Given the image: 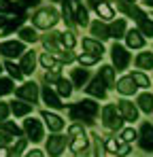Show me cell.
Masks as SVG:
<instances>
[{
  "label": "cell",
  "instance_id": "ac0fdd59",
  "mask_svg": "<svg viewBox=\"0 0 153 157\" xmlns=\"http://www.w3.org/2000/svg\"><path fill=\"white\" fill-rule=\"evenodd\" d=\"M140 147L145 151H153V125L151 123H143V128H140Z\"/></svg>",
  "mask_w": 153,
  "mask_h": 157
},
{
  "label": "cell",
  "instance_id": "52a82bcc",
  "mask_svg": "<svg viewBox=\"0 0 153 157\" xmlns=\"http://www.w3.org/2000/svg\"><path fill=\"white\" fill-rule=\"evenodd\" d=\"M64 149H66V136H62L60 132H53L45 140V151L49 153V157H60Z\"/></svg>",
  "mask_w": 153,
  "mask_h": 157
},
{
  "label": "cell",
  "instance_id": "d590c367",
  "mask_svg": "<svg viewBox=\"0 0 153 157\" xmlns=\"http://www.w3.org/2000/svg\"><path fill=\"white\" fill-rule=\"evenodd\" d=\"M136 66L138 68H145V70H151L153 68V53H138Z\"/></svg>",
  "mask_w": 153,
  "mask_h": 157
},
{
  "label": "cell",
  "instance_id": "60d3db41",
  "mask_svg": "<svg viewBox=\"0 0 153 157\" xmlns=\"http://www.w3.org/2000/svg\"><path fill=\"white\" fill-rule=\"evenodd\" d=\"M62 43H64V47H66V49H73V47L76 45V36L70 32V30H68V32L64 30V32H62Z\"/></svg>",
  "mask_w": 153,
  "mask_h": 157
},
{
  "label": "cell",
  "instance_id": "ba28073f",
  "mask_svg": "<svg viewBox=\"0 0 153 157\" xmlns=\"http://www.w3.org/2000/svg\"><path fill=\"white\" fill-rule=\"evenodd\" d=\"M41 100L49 106L51 110H62V108L66 106V104H62V98H60V94L55 91V87H51L49 83H47L45 87H41Z\"/></svg>",
  "mask_w": 153,
  "mask_h": 157
},
{
  "label": "cell",
  "instance_id": "681fc988",
  "mask_svg": "<svg viewBox=\"0 0 153 157\" xmlns=\"http://www.w3.org/2000/svg\"><path fill=\"white\" fill-rule=\"evenodd\" d=\"M128 153H130V142H124L117 147V155H128Z\"/></svg>",
  "mask_w": 153,
  "mask_h": 157
},
{
  "label": "cell",
  "instance_id": "d4e9b609",
  "mask_svg": "<svg viewBox=\"0 0 153 157\" xmlns=\"http://www.w3.org/2000/svg\"><path fill=\"white\" fill-rule=\"evenodd\" d=\"M26 9L19 6V2H13V0H0V13L4 15H24Z\"/></svg>",
  "mask_w": 153,
  "mask_h": 157
},
{
  "label": "cell",
  "instance_id": "6da1fadb",
  "mask_svg": "<svg viewBox=\"0 0 153 157\" xmlns=\"http://www.w3.org/2000/svg\"><path fill=\"white\" fill-rule=\"evenodd\" d=\"M98 110L100 108H98V104L94 100H81V102L70 106V119L73 121H79V123L92 125L94 119H96V115H98Z\"/></svg>",
  "mask_w": 153,
  "mask_h": 157
},
{
  "label": "cell",
  "instance_id": "e575fe53",
  "mask_svg": "<svg viewBox=\"0 0 153 157\" xmlns=\"http://www.w3.org/2000/svg\"><path fill=\"white\" fill-rule=\"evenodd\" d=\"M136 104H138V108H140L143 113H151V108H153V94H140L138 100H136Z\"/></svg>",
  "mask_w": 153,
  "mask_h": 157
},
{
  "label": "cell",
  "instance_id": "9a60e30c",
  "mask_svg": "<svg viewBox=\"0 0 153 157\" xmlns=\"http://www.w3.org/2000/svg\"><path fill=\"white\" fill-rule=\"evenodd\" d=\"M102 151V142L98 136H92L89 138V144L83 149V151H79L76 157H98V153Z\"/></svg>",
  "mask_w": 153,
  "mask_h": 157
},
{
  "label": "cell",
  "instance_id": "6f0895ef",
  "mask_svg": "<svg viewBox=\"0 0 153 157\" xmlns=\"http://www.w3.org/2000/svg\"><path fill=\"white\" fill-rule=\"evenodd\" d=\"M75 2H79V0H75Z\"/></svg>",
  "mask_w": 153,
  "mask_h": 157
},
{
  "label": "cell",
  "instance_id": "d6a6232c",
  "mask_svg": "<svg viewBox=\"0 0 153 157\" xmlns=\"http://www.w3.org/2000/svg\"><path fill=\"white\" fill-rule=\"evenodd\" d=\"M62 21L68 28L75 26V13H73V4L68 0H64V4H62Z\"/></svg>",
  "mask_w": 153,
  "mask_h": 157
},
{
  "label": "cell",
  "instance_id": "3957f363",
  "mask_svg": "<svg viewBox=\"0 0 153 157\" xmlns=\"http://www.w3.org/2000/svg\"><path fill=\"white\" fill-rule=\"evenodd\" d=\"M24 134L30 142H41L45 138V125H43V119H36V117H24Z\"/></svg>",
  "mask_w": 153,
  "mask_h": 157
},
{
  "label": "cell",
  "instance_id": "ab89813d",
  "mask_svg": "<svg viewBox=\"0 0 153 157\" xmlns=\"http://www.w3.org/2000/svg\"><path fill=\"white\" fill-rule=\"evenodd\" d=\"M62 68V66H60ZM60 68H51V70H45V83H49V85H55L60 78H62V75H60Z\"/></svg>",
  "mask_w": 153,
  "mask_h": 157
},
{
  "label": "cell",
  "instance_id": "2e32d148",
  "mask_svg": "<svg viewBox=\"0 0 153 157\" xmlns=\"http://www.w3.org/2000/svg\"><path fill=\"white\" fill-rule=\"evenodd\" d=\"M9 104H11V113L15 117H22V119L32 113V106H34V104H30V102H26V100H19V98L13 100V102H9Z\"/></svg>",
  "mask_w": 153,
  "mask_h": 157
},
{
  "label": "cell",
  "instance_id": "30bf717a",
  "mask_svg": "<svg viewBox=\"0 0 153 157\" xmlns=\"http://www.w3.org/2000/svg\"><path fill=\"white\" fill-rule=\"evenodd\" d=\"M111 57H113V66L117 68V70H126L128 64H130V53L124 45H119V43H115L113 47H111Z\"/></svg>",
  "mask_w": 153,
  "mask_h": 157
},
{
  "label": "cell",
  "instance_id": "ffe728a7",
  "mask_svg": "<svg viewBox=\"0 0 153 157\" xmlns=\"http://www.w3.org/2000/svg\"><path fill=\"white\" fill-rule=\"evenodd\" d=\"M136 89H138V87H136V83H134L132 77H121L117 81V91H119L121 96H134Z\"/></svg>",
  "mask_w": 153,
  "mask_h": 157
},
{
  "label": "cell",
  "instance_id": "7bdbcfd3",
  "mask_svg": "<svg viewBox=\"0 0 153 157\" xmlns=\"http://www.w3.org/2000/svg\"><path fill=\"white\" fill-rule=\"evenodd\" d=\"M132 78H134L136 87H149V78L145 77L143 72H134V75H132Z\"/></svg>",
  "mask_w": 153,
  "mask_h": 157
},
{
  "label": "cell",
  "instance_id": "e0dca14e",
  "mask_svg": "<svg viewBox=\"0 0 153 157\" xmlns=\"http://www.w3.org/2000/svg\"><path fill=\"white\" fill-rule=\"evenodd\" d=\"M83 51L92 53V55H96V57H102L104 45H102V40H98V38H83Z\"/></svg>",
  "mask_w": 153,
  "mask_h": 157
},
{
  "label": "cell",
  "instance_id": "9c48e42d",
  "mask_svg": "<svg viewBox=\"0 0 153 157\" xmlns=\"http://www.w3.org/2000/svg\"><path fill=\"white\" fill-rule=\"evenodd\" d=\"M41 43H43L45 51H49V53H60V51H66V47H64V43H62V32L49 30V34H45V36L41 38Z\"/></svg>",
  "mask_w": 153,
  "mask_h": 157
},
{
  "label": "cell",
  "instance_id": "cb8c5ba5",
  "mask_svg": "<svg viewBox=\"0 0 153 157\" xmlns=\"http://www.w3.org/2000/svg\"><path fill=\"white\" fill-rule=\"evenodd\" d=\"M92 6L96 9V13L100 15V19H113L115 17V11L108 2H98V0H92Z\"/></svg>",
  "mask_w": 153,
  "mask_h": 157
},
{
  "label": "cell",
  "instance_id": "680465c9",
  "mask_svg": "<svg viewBox=\"0 0 153 157\" xmlns=\"http://www.w3.org/2000/svg\"><path fill=\"white\" fill-rule=\"evenodd\" d=\"M132 2H134V0H132Z\"/></svg>",
  "mask_w": 153,
  "mask_h": 157
},
{
  "label": "cell",
  "instance_id": "1f68e13d",
  "mask_svg": "<svg viewBox=\"0 0 153 157\" xmlns=\"http://www.w3.org/2000/svg\"><path fill=\"white\" fill-rule=\"evenodd\" d=\"M136 21H138V26H140V30H143L145 36H153V19H149V17L140 11L138 17H136Z\"/></svg>",
  "mask_w": 153,
  "mask_h": 157
},
{
  "label": "cell",
  "instance_id": "5b68a950",
  "mask_svg": "<svg viewBox=\"0 0 153 157\" xmlns=\"http://www.w3.org/2000/svg\"><path fill=\"white\" fill-rule=\"evenodd\" d=\"M15 96H17L19 100L30 102V104H36V102L41 100V87H38V83H34V81H24V83L15 89Z\"/></svg>",
  "mask_w": 153,
  "mask_h": 157
},
{
  "label": "cell",
  "instance_id": "7a4b0ae2",
  "mask_svg": "<svg viewBox=\"0 0 153 157\" xmlns=\"http://www.w3.org/2000/svg\"><path fill=\"white\" fill-rule=\"evenodd\" d=\"M60 21V13L53 9V6H43V9H36L34 15H32V26L36 30H53L55 24Z\"/></svg>",
  "mask_w": 153,
  "mask_h": 157
},
{
  "label": "cell",
  "instance_id": "836d02e7",
  "mask_svg": "<svg viewBox=\"0 0 153 157\" xmlns=\"http://www.w3.org/2000/svg\"><path fill=\"white\" fill-rule=\"evenodd\" d=\"M13 91H15V81L11 77H2L0 75V98H4V96H9Z\"/></svg>",
  "mask_w": 153,
  "mask_h": 157
},
{
  "label": "cell",
  "instance_id": "7c38bea8",
  "mask_svg": "<svg viewBox=\"0 0 153 157\" xmlns=\"http://www.w3.org/2000/svg\"><path fill=\"white\" fill-rule=\"evenodd\" d=\"M36 64H38L36 51H34V49H26L24 55L19 57V68H22V72H24L26 77H32V75H34Z\"/></svg>",
  "mask_w": 153,
  "mask_h": 157
},
{
  "label": "cell",
  "instance_id": "8992f818",
  "mask_svg": "<svg viewBox=\"0 0 153 157\" xmlns=\"http://www.w3.org/2000/svg\"><path fill=\"white\" fill-rule=\"evenodd\" d=\"M26 51V43L19 38H9V40H2L0 43V55H4L6 59H13V57H22Z\"/></svg>",
  "mask_w": 153,
  "mask_h": 157
},
{
  "label": "cell",
  "instance_id": "c3c4849f",
  "mask_svg": "<svg viewBox=\"0 0 153 157\" xmlns=\"http://www.w3.org/2000/svg\"><path fill=\"white\" fill-rule=\"evenodd\" d=\"M24 157H45V153L41 151V149H30V151H26Z\"/></svg>",
  "mask_w": 153,
  "mask_h": 157
},
{
  "label": "cell",
  "instance_id": "f907efd6",
  "mask_svg": "<svg viewBox=\"0 0 153 157\" xmlns=\"http://www.w3.org/2000/svg\"><path fill=\"white\" fill-rule=\"evenodd\" d=\"M117 147H119V142H117L115 138H111V140L106 142V149H108L111 153H117Z\"/></svg>",
  "mask_w": 153,
  "mask_h": 157
},
{
  "label": "cell",
  "instance_id": "f546056e",
  "mask_svg": "<svg viewBox=\"0 0 153 157\" xmlns=\"http://www.w3.org/2000/svg\"><path fill=\"white\" fill-rule=\"evenodd\" d=\"M89 144V138H87V134L83 132V134H79V136H73V140H70V149H73V153H79V151H83L85 147Z\"/></svg>",
  "mask_w": 153,
  "mask_h": 157
},
{
  "label": "cell",
  "instance_id": "484cf974",
  "mask_svg": "<svg viewBox=\"0 0 153 157\" xmlns=\"http://www.w3.org/2000/svg\"><path fill=\"white\" fill-rule=\"evenodd\" d=\"M89 28H92V36H94V38H98V40H106V38H111V36H108V26H104L100 19L92 21Z\"/></svg>",
  "mask_w": 153,
  "mask_h": 157
},
{
  "label": "cell",
  "instance_id": "7402d4cb",
  "mask_svg": "<svg viewBox=\"0 0 153 157\" xmlns=\"http://www.w3.org/2000/svg\"><path fill=\"white\" fill-rule=\"evenodd\" d=\"M87 78H89V72L85 70V66L73 68V70H70V81H73L75 87H81V89H83V85L87 83Z\"/></svg>",
  "mask_w": 153,
  "mask_h": 157
},
{
  "label": "cell",
  "instance_id": "4fadbf2b",
  "mask_svg": "<svg viewBox=\"0 0 153 157\" xmlns=\"http://www.w3.org/2000/svg\"><path fill=\"white\" fill-rule=\"evenodd\" d=\"M106 87H108V85H106V83L102 81V77L98 75L96 78H92V83L85 87V94H87V96H92V98L104 100V98H106Z\"/></svg>",
  "mask_w": 153,
  "mask_h": 157
},
{
  "label": "cell",
  "instance_id": "83f0119b",
  "mask_svg": "<svg viewBox=\"0 0 153 157\" xmlns=\"http://www.w3.org/2000/svg\"><path fill=\"white\" fill-rule=\"evenodd\" d=\"M4 70L9 72V77L13 78V81H17V83H24V72H22V68H19V64H13L11 59H6L4 62Z\"/></svg>",
  "mask_w": 153,
  "mask_h": 157
},
{
  "label": "cell",
  "instance_id": "11a10c76",
  "mask_svg": "<svg viewBox=\"0 0 153 157\" xmlns=\"http://www.w3.org/2000/svg\"><path fill=\"white\" fill-rule=\"evenodd\" d=\"M2 72H4V64L0 62V75H2Z\"/></svg>",
  "mask_w": 153,
  "mask_h": 157
},
{
  "label": "cell",
  "instance_id": "f35d334b",
  "mask_svg": "<svg viewBox=\"0 0 153 157\" xmlns=\"http://www.w3.org/2000/svg\"><path fill=\"white\" fill-rule=\"evenodd\" d=\"M26 144H28V138H17V142H15V147L11 149L9 157H22V153L26 151Z\"/></svg>",
  "mask_w": 153,
  "mask_h": 157
},
{
  "label": "cell",
  "instance_id": "f5cc1de1",
  "mask_svg": "<svg viewBox=\"0 0 153 157\" xmlns=\"http://www.w3.org/2000/svg\"><path fill=\"white\" fill-rule=\"evenodd\" d=\"M9 147H0V157H9Z\"/></svg>",
  "mask_w": 153,
  "mask_h": 157
},
{
  "label": "cell",
  "instance_id": "db71d44e",
  "mask_svg": "<svg viewBox=\"0 0 153 157\" xmlns=\"http://www.w3.org/2000/svg\"><path fill=\"white\" fill-rule=\"evenodd\" d=\"M145 4H147V6H153V0H145Z\"/></svg>",
  "mask_w": 153,
  "mask_h": 157
},
{
  "label": "cell",
  "instance_id": "4dcf8cb0",
  "mask_svg": "<svg viewBox=\"0 0 153 157\" xmlns=\"http://www.w3.org/2000/svg\"><path fill=\"white\" fill-rule=\"evenodd\" d=\"M38 62H41V66H43L45 70H51V68H60V62H57V57H55L53 53H49V51L41 53Z\"/></svg>",
  "mask_w": 153,
  "mask_h": 157
},
{
  "label": "cell",
  "instance_id": "d6986e66",
  "mask_svg": "<svg viewBox=\"0 0 153 157\" xmlns=\"http://www.w3.org/2000/svg\"><path fill=\"white\" fill-rule=\"evenodd\" d=\"M17 36H19V40H24L26 45H34L38 40V34H36L34 26H22L17 30Z\"/></svg>",
  "mask_w": 153,
  "mask_h": 157
},
{
  "label": "cell",
  "instance_id": "8fae6325",
  "mask_svg": "<svg viewBox=\"0 0 153 157\" xmlns=\"http://www.w3.org/2000/svg\"><path fill=\"white\" fill-rule=\"evenodd\" d=\"M41 119H43V123L49 128V132H62L66 128V121H64L57 113H53L51 108H45V110L41 113Z\"/></svg>",
  "mask_w": 153,
  "mask_h": 157
},
{
  "label": "cell",
  "instance_id": "7dc6e473",
  "mask_svg": "<svg viewBox=\"0 0 153 157\" xmlns=\"http://www.w3.org/2000/svg\"><path fill=\"white\" fill-rule=\"evenodd\" d=\"M41 0H19V6L22 9H32V6H38Z\"/></svg>",
  "mask_w": 153,
  "mask_h": 157
},
{
  "label": "cell",
  "instance_id": "9f6ffc18",
  "mask_svg": "<svg viewBox=\"0 0 153 157\" xmlns=\"http://www.w3.org/2000/svg\"><path fill=\"white\" fill-rule=\"evenodd\" d=\"M51 2H62V0H51Z\"/></svg>",
  "mask_w": 153,
  "mask_h": 157
},
{
  "label": "cell",
  "instance_id": "816d5d0a",
  "mask_svg": "<svg viewBox=\"0 0 153 157\" xmlns=\"http://www.w3.org/2000/svg\"><path fill=\"white\" fill-rule=\"evenodd\" d=\"M6 24H9V17H6L4 13H0V32L4 30V26H6Z\"/></svg>",
  "mask_w": 153,
  "mask_h": 157
},
{
  "label": "cell",
  "instance_id": "277c9868",
  "mask_svg": "<svg viewBox=\"0 0 153 157\" xmlns=\"http://www.w3.org/2000/svg\"><path fill=\"white\" fill-rule=\"evenodd\" d=\"M124 121L126 119L121 117L117 104H106L102 108V123H104V128H108V130H121Z\"/></svg>",
  "mask_w": 153,
  "mask_h": 157
},
{
  "label": "cell",
  "instance_id": "5bb4252c",
  "mask_svg": "<svg viewBox=\"0 0 153 157\" xmlns=\"http://www.w3.org/2000/svg\"><path fill=\"white\" fill-rule=\"evenodd\" d=\"M117 108H119V113H121V117H124L126 121H136V119H138V108L134 106V102H130V100H119V102H117Z\"/></svg>",
  "mask_w": 153,
  "mask_h": 157
},
{
  "label": "cell",
  "instance_id": "4316f807",
  "mask_svg": "<svg viewBox=\"0 0 153 157\" xmlns=\"http://www.w3.org/2000/svg\"><path fill=\"white\" fill-rule=\"evenodd\" d=\"M108 36L111 38H124L126 36V19H115L111 26H108Z\"/></svg>",
  "mask_w": 153,
  "mask_h": 157
},
{
  "label": "cell",
  "instance_id": "44dd1931",
  "mask_svg": "<svg viewBox=\"0 0 153 157\" xmlns=\"http://www.w3.org/2000/svg\"><path fill=\"white\" fill-rule=\"evenodd\" d=\"M53 87H55V91L60 94V98H66V100H68V98L73 96V89H75L73 81H70V78H64V77L60 78V81H57V83H55Z\"/></svg>",
  "mask_w": 153,
  "mask_h": 157
},
{
  "label": "cell",
  "instance_id": "74e56055",
  "mask_svg": "<svg viewBox=\"0 0 153 157\" xmlns=\"http://www.w3.org/2000/svg\"><path fill=\"white\" fill-rule=\"evenodd\" d=\"M100 77H102V81H104L108 87H113V85H115V68H113V66H102L100 68Z\"/></svg>",
  "mask_w": 153,
  "mask_h": 157
},
{
  "label": "cell",
  "instance_id": "b9f144b4",
  "mask_svg": "<svg viewBox=\"0 0 153 157\" xmlns=\"http://www.w3.org/2000/svg\"><path fill=\"white\" fill-rule=\"evenodd\" d=\"M76 59H79V64H81V66H94L100 57H96V55H92V53H81Z\"/></svg>",
  "mask_w": 153,
  "mask_h": 157
},
{
  "label": "cell",
  "instance_id": "ee69618b",
  "mask_svg": "<svg viewBox=\"0 0 153 157\" xmlns=\"http://www.w3.org/2000/svg\"><path fill=\"white\" fill-rule=\"evenodd\" d=\"M11 142H15V136L4 130H0V147H9Z\"/></svg>",
  "mask_w": 153,
  "mask_h": 157
},
{
  "label": "cell",
  "instance_id": "8d00e7d4",
  "mask_svg": "<svg viewBox=\"0 0 153 157\" xmlns=\"http://www.w3.org/2000/svg\"><path fill=\"white\" fill-rule=\"evenodd\" d=\"M0 130H4V132H9V134H13L15 138H22V134H24V128L15 125L13 121H0Z\"/></svg>",
  "mask_w": 153,
  "mask_h": 157
},
{
  "label": "cell",
  "instance_id": "f1b7e54d",
  "mask_svg": "<svg viewBox=\"0 0 153 157\" xmlns=\"http://www.w3.org/2000/svg\"><path fill=\"white\" fill-rule=\"evenodd\" d=\"M75 24L81 28H87L89 26V13L83 4H76L75 6Z\"/></svg>",
  "mask_w": 153,
  "mask_h": 157
},
{
  "label": "cell",
  "instance_id": "603a6c76",
  "mask_svg": "<svg viewBox=\"0 0 153 157\" xmlns=\"http://www.w3.org/2000/svg\"><path fill=\"white\" fill-rule=\"evenodd\" d=\"M126 43H128L130 49H143V47H145V38H143V34H140L138 30L126 32Z\"/></svg>",
  "mask_w": 153,
  "mask_h": 157
},
{
  "label": "cell",
  "instance_id": "f6af8a7d",
  "mask_svg": "<svg viewBox=\"0 0 153 157\" xmlns=\"http://www.w3.org/2000/svg\"><path fill=\"white\" fill-rule=\"evenodd\" d=\"M9 115H11V104L4 102V100H0V121H6Z\"/></svg>",
  "mask_w": 153,
  "mask_h": 157
},
{
  "label": "cell",
  "instance_id": "bcb514c9",
  "mask_svg": "<svg viewBox=\"0 0 153 157\" xmlns=\"http://www.w3.org/2000/svg\"><path fill=\"white\" fill-rule=\"evenodd\" d=\"M134 138H136V132L132 130V128H128V130L121 132V140H124V142H132Z\"/></svg>",
  "mask_w": 153,
  "mask_h": 157
}]
</instances>
